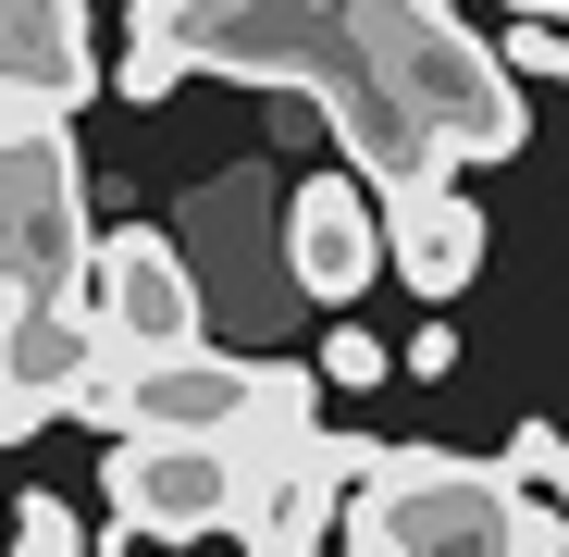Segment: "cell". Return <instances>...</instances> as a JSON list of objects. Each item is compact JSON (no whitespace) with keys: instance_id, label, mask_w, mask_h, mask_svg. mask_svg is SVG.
Segmentation results:
<instances>
[{"instance_id":"cell-1","label":"cell","mask_w":569,"mask_h":557,"mask_svg":"<svg viewBox=\"0 0 569 557\" xmlns=\"http://www.w3.org/2000/svg\"><path fill=\"white\" fill-rule=\"evenodd\" d=\"M186 74H248L322 100L335 149L385 186L520 161L532 149V87L496 38H470L458 0H137L112 87L173 100Z\"/></svg>"},{"instance_id":"cell-13","label":"cell","mask_w":569,"mask_h":557,"mask_svg":"<svg viewBox=\"0 0 569 557\" xmlns=\"http://www.w3.org/2000/svg\"><path fill=\"white\" fill-rule=\"evenodd\" d=\"M13 545H26V557H74V545H100V533L74 520V496H50V484H26V496H13Z\"/></svg>"},{"instance_id":"cell-8","label":"cell","mask_w":569,"mask_h":557,"mask_svg":"<svg viewBox=\"0 0 569 557\" xmlns=\"http://www.w3.org/2000/svg\"><path fill=\"white\" fill-rule=\"evenodd\" d=\"M100 26L87 0H0V137L13 125H74L100 100Z\"/></svg>"},{"instance_id":"cell-14","label":"cell","mask_w":569,"mask_h":557,"mask_svg":"<svg viewBox=\"0 0 569 557\" xmlns=\"http://www.w3.org/2000/svg\"><path fill=\"white\" fill-rule=\"evenodd\" d=\"M496 50H508V74H520V87H557V74H569V26H557V13H520Z\"/></svg>"},{"instance_id":"cell-7","label":"cell","mask_w":569,"mask_h":557,"mask_svg":"<svg viewBox=\"0 0 569 557\" xmlns=\"http://www.w3.org/2000/svg\"><path fill=\"white\" fill-rule=\"evenodd\" d=\"M87 310H100L112 359H149V347H199V335H211L199 260H186L161 223H112V236H100V260H87Z\"/></svg>"},{"instance_id":"cell-15","label":"cell","mask_w":569,"mask_h":557,"mask_svg":"<svg viewBox=\"0 0 569 557\" xmlns=\"http://www.w3.org/2000/svg\"><path fill=\"white\" fill-rule=\"evenodd\" d=\"M385 371H397V347H385V335H359V322H347V335H322V385L371 397V385H385Z\"/></svg>"},{"instance_id":"cell-2","label":"cell","mask_w":569,"mask_h":557,"mask_svg":"<svg viewBox=\"0 0 569 557\" xmlns=\"http://www.w3.org/2000/svg\"><path fill=\"white\" fill-rule=\"evenodd\" d=\"M520 484L508 458H446V446H371L347 471L335 545L359 557H520Z\"/></svg>"},{"instance_id":"cell-3","label":"cell","mask_w":569,"mask_h":557,"mask_svg":"<svg viewBox=\"0 0 569 557\" xmlns=\"http://www.w3.org/2000/svg\"><path fill=\"white\" fill-rule=\"evenodd\" d=\"M87 421L112 434H284V421H322V359H236V347H149V359H112Z\"/></svg>"},{"instance_id":"cell-12","label":"cell","mask_w":569,"mask_h":557,"mask_svg":"<svg viewBox=\"0 0 569 557\" xmlns=\"http://www.w3.org/2000/svg\"><path fill=\"white\" fill-rule=\"evenodd\" d=\"M508 484L545 496V508H569V434H557V421H520V434H508Z\"/></svg>"},{"instance_id":"cell-18","label":"cell","mask_w":569,"mask_h":557,"mask_svg":"<svg viewBox=\"0 0 569 557\" xmlns=\"http://www.w3.org/2000/svg\"><path fill=\"white\" fill-rule=\"evenodd\" d=\"M508 13H557V26H569V0H508Z\"/></svg>"},{"instance_id":"cell-6","label":"cell","mask_w":569,"mask_h":557,"mask_svg":"<svg viewBox=\"0 0 569 557\" xmlns=\"http://www.w3.org/2000/svg\"><path fill=\"white\" fill-rule=\"evenodd\" d=\"M248 496H236V545L248 557H310L335 545V508H347V471H359V434H322V421H284V434H248Z\"/></svg>"},{"instance_id":"cell-9","label":"cell","mask_w":569,"mask_h":557,"mask_svg":"<svg viewBox=\"0 0 569 557\" xmlns=\"http://www.w3.org/2000/svg\"><path fill=\"white\" fill-rule=\"evenodd\" d=\"M371 272H385V186H371L359 161L310 173L298 199H284V286L347 310V298H371Z\"/></svg>"},{"instance_id":"cell-5","label":"cell","mask_w":569,"mask_h":557,"mask_svg":"<svg viewBox=\"0 0 569 557\" xmlns=\"http://www.w3.org/2000/svg\"><path fill=\"white\" fill-rule=\"evenodd\" d=\"M87 173H74V125H13L0 137V298L26 286H87Z\"/></svg>"},{"instance_id":"cell-16","label":"cell","mask_w":569,"mask_h":557,"mask_svg":"<svg viewBox=\"0 0 569 557\" xmlns=\"http://www.w3.org/2000/svg\"><path fill=\"white\" fill-rule=\"evenodd\" d=\"M397 371H421V385H446V371H458V335H446V322H421V335L397 347Z\"/></svg>"},{"instance_id":"cell-17","label":"cell","mask_w":569,"mask_h":557,"mask_svg":"<svg viewBox=\"0 0 569 557\" xmlns=\"http://www.w3.org/2000/svg\"><path fill=\"white\" fill-rule=\"evenodd\" d=\"M26 421H38V409H26L13 385H0V458H13V446H26Z\"/></svg>"},{"instance_id":"cell-11","label":"cell","mask_w":569,"mask_h":557,"mask_svg":"<svg viewBox=\"0 0 569 557\" xmlns=\"http://www.w3.org/2000/svg\"><path fill=\"white\" fill-rule=\"evenodd\" d=\"M483 236H496V223L470 211L458 173H421V186H397V199H385V272H397L421 310H446L470 272H483Z\"/></svg>"},{"instance_id":"cell-4","label":"cell","mask_w":569,"mask_h":557,"mask_svg":"<svg viewBox=\"0 0 569 557\" xmlns=\"http://www.w3.org/2000/svg\"><path fill=\"white\" fill-rule=\"evenodd\" d=\"M236 496H248L236 434H112V458H100L112 533L100 545H199V533H236Z\"/></svg>"},{"instance_id":"cell-10","label":"cell","mask_w":569,"mask_h":557,"mask_svg":"<svg viewBox=\"0 0 569 557\" xmlns=\"http://www.w3.org/2000/svg\"><path fill=\"white\" fill-rule=\"evenodd\" d=\"M100 371H112V335H100V310H87V286L0 298V385H13L38 421H50V409H87Z\"/></svg>"}]
</instances>
